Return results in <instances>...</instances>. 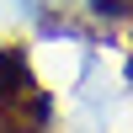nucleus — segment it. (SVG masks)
Segmentation results:
<instances>
[{
  "label": "nucleus",
  "instance_id": "1",
  "mask_svg": "<svg viewBox=\"0 0 133 133\" xmlns=\"http://www.w3.org/2000/svg\"><path fill=\"white\" fill-rule=\"evenodd\" d=\"M43 128H48V91L32 80L21 48H0V133H43Z\"/></svg>",
  "mask_w": 133,
  "mask_h": 133
}]
</instances>
